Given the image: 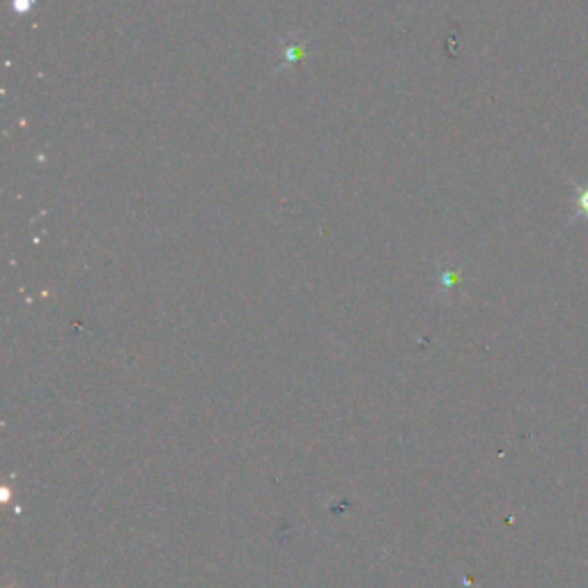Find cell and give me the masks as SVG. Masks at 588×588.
<instances>
[{"label":"cell","mask_w":588,"mask_h":588,"mask_svg":"<svg viewBox=\"0 0 588 588\" xmlns=\"http://www.w3.org/2000/svg\"><path fill=\"white\" fill-rule=\"evenodd\" d=\"M588 219V184L575 189V212L572 221H586Z\"/></svg>","instance_id":"obj_1"}]
</instances>
